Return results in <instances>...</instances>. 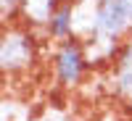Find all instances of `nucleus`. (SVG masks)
<instances>
[{
    "label": "nucleus",
    "mask_w": 132,
    "mask_h": 121,
    "mask_svg": "<svg viewBox=\"0 0 132 121\" xmlns=\"http://www.w3.org/2000/svg\"><path fill=\"white\" fill-rule=\"evenodd\" d=\"M50 69H53V79H56L58 87H63V90H77V87L85 82L87 71L93 69L85 42L79 37L56 42L53 55H50Z\"/></svg>",
    "instance_id": "nucleus-2"
},
{
    "label": "nucleus",
    "mask_w": 132,
    "mask_h": 121,
    "mask_svg": "<svg viewBox=\"0 0 132 121\" xmlns=\"http://www.w3.org/2000/svg\"><path fill=\"white\" fill-rule=\"evenodd\" d=\"M74 29H77V0H63V3L53 11V16H50V21L45 24L42 32H45L50 40L63 42V40L77 37Z\"/></svg>",
    "instance_id": "nucleus-4"
},
{
    "label": "nucleus",
    "mask_w": 132,
    "mask_h": 121,
    "mask_svg": "<svg viewBox=\"0 0 132 121\" xmlns=\"http://www.w3.org/2000/svg\"><path fill=\"white\" fill-rule=\"evenodd\" d=\"M61 3H63V0H24L21 8H19V13H16V18H21L32 29H35V26L45 29V24L53 16V11H56Z\"/></svg>",
    "instance_id": "nucleus-5"
},
{
    "label": "nucleus",
    "mask_w": 132,
    "mask_h": 121,
    "mask_svg": "<svg viewBox=\"0 0 132 121\" xmlns=\"http://www.w3.org/2000/svg\"><path fill=\"white\" fill-rule=\"evenodd\" d=\"M40 61V40L37 32L21 18H11L3 26V37H0V69L3 76L8 79H19V76L29 74Z\"/></svg>",
    "instance_id": "nucleus-1"
},
{
    "label": "nucleus",
    "mask_w": 132,
    "mask_h": 121,
    "mask_svg": "<svg viewBox=\"0 0 132 121\" xmlns=\"http://www.w3.org/2000/svg\"><path fill=\"white\" fill-rule=\"evenodd\" d=\"M82 3H95V0H82Z\"/></svg>",
    "instance_id": "nucleus-6"
},
{
    "label": "nucleus",
    "mask_w": 132,
    "mask_h": 121,
    "mask_svg": "<svg viewBox=\"0 0 132 121\" xmlns=\"http://www.w3.org/2000/svg\"><path fill=\"white\" fill-rule=\"evenodd\" d=\"M108 92L111 97L132 113V34L122 42L108 69Z\"/></svg>",
    "instance_id": "nucleus-3"
}]
</instances>
